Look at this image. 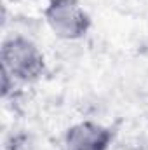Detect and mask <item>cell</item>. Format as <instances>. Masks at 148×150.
<instances>
[{"mask_svg": "<svg viewBox=\"0 0 148 150\" xmlns=\"http://www.w3.org/2000/svg\"><path fill=\"white\" fill-rule=\"evenodd\" d=\"M2 68L19 82H35L45 72V56L25 35H11L0 47Z\"/></svg>", "mask_w": 148, "mask_h": 150, "instance_id": "cell-1", "label": "cell"}, {"mask_svg": "<svg viewBox=\"0 0 148 150\" xmlns=\"http://www.w3.org/2000/svg\"><path fill=\"white\" fill-rule=\"evenodd\" d=\"M44 19L51 32L63 40L82 38L91 28V16L78 0H49Z\"/></svg>", "mask_w": 148, "mask_h": 150, "instance_id": "cell-2", "label": "cell"}, {"mask_svg": "<svg viewBox=\"0 0 148 150\" xmlns=\"http://www.w3.org/2000/svg\"><path fill=\"white\" fill-rule=\"evenodd\" d=\"M115 131L94 120H82L65 131V150H110Z\"/></svg>", "mask_w": 148, "mask_h": 150, "instance_id": "cell-3", "label": "cell"}, {"mask_svg": "<svg viewBox=\"0 0 148 150\" xmlns=\"http://www.w3.org/2000/svg\"><path fill=\"white\" fill-rule=\"evenodd\" d=\"M14 82H16V79L9 74L7 70L2 68V96H4V98H7L9 93L14 89Z\"/></svg>", "mask_w": 148, "mask_h": 150, "instance_id": "cell-4", "label": "cell"}]
</instances>
